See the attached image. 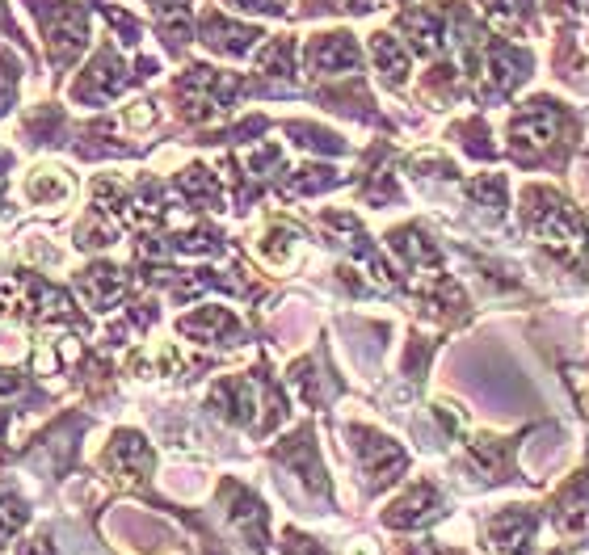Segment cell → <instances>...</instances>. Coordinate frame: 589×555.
Masks as SVG:
<instances>
[{
  "label": "cell",
  "instance_id": "8992f818",
  "mask_svg": "<svg viewBox=\"0 0 589 555\" xmlns=\"http://www.w3.org/2000/svg\"><path fill=\"white\" fill-rule=\"evenodd\" d=\"M30 194H34V198H43V202H47V198L59 202V198H68V181L59 177L55 169H43V173H34V177H30Z\"/></svg>",
  "mask_w": 589,
  "mask_h": 555
},
{
  "label": "cell",
  "instance_id": "7a4b0ae2",
  "mask_svg": "<svg viewBox=\"0 0 589 555\" xmlns=\"http://www.w3.org/2000/svg\"><path fill=\"white\" fill-rule=\"evenodd\" d=\"M80 295H85L93 307H110L118 295H123V274L110 270V265H97L80 278Z\"/></svg>",
  "mask_w": 589,
  "mask_h": 555
},
{
  "label": "cell",
  "instance_id": "5b68a950",
  "mask_svg": "<svg viewBox=\"0 0 589 555\" xmlns=\"http://www.w3.org/2000/svg\"><path fill=\"white\" fill-rule=\"evenodd\" d=\"M556 530L564 539H585L589 534V501H573L556 513Z\"/></svg>",
  "mask_w": 589,
  "mask_h": 555
},
{
  "label": "cell",
  "instance_id": "52a82bcc",
  "mask_svg": "<svg viewBox=\"0 0 589 555\" xmlns=\"http://www.w3.org/2000/svg\"><path fill=\"white\" fill-rule=\"evenodd\" d=\"M26 522V509L17 501H0V539H9V534Z\"/></svg>",
  "mask_w": 589,
  "mask_h": 555
},
{
  "label": "cell",
  "instance_id": "3957f363",
  "mask_svg": "<svg viewBox=\"0 0 589 555\" xmlns=\"http://www.w3.org/2000/svg\"><path fill=\"white\" fill-rule=\"evenodd\" d=\"M148 463H152V455H148V446L139 442L135 434H123L114 442V450H110V467L118 471V476H127V480H135V476H144L148 471Z\"/></svg>",
  "mask_w": 589,
  "mask_h": 555
},
{
  "label": "cell",
  "instance_id": "6da1fadb",
  "mask_svg": "<svg viewBox=\"0 0 589 555\" xmlns=\"http://www.w3.org/2000/svg\"><path fill=\"white\" fill-rule=\"evenodd\" d=\"M434 509H438V492H434L430 484H421V488H413L404 501H396V505H392L388 526H417L421 518H430Z\"/></svg>",
  "mask_w": 589,
  "mask_h": 555
},
{
  "label": "cell",
  "instance_id": "9c48e42d",
  "mask_svg": "<svg viewBox=\"0 0 589 555\" xmlns=\"http://www.w3.org/2000/svg\"><path fill=\"white\" fill-rule=\"evenodd\" d=\"M17 396H22V379L0 375V404H5V400H17Z\"/></svg>",
  "mask_w": 589,
  "mask_h": 555
},
{
  "label": "cell",
  "instance_id": "ba28073f",
  "mask_svg": "<svg viewBox=\"0 0 589 555\" xmlns=\"http://www.w3.org/2000/svg\"><path fill=\"white\" fill-rule=\"evenodd\" d=\"M22 555H59V547L47 539V534H38V539H30V543L22 547Z\"/></svg>",
  "mask_w": 589,
  "mask_h": 555
},
{
  "label": "cell",
  "instance_id": "277c9868",
  "mask_svg": "<svg viewBox=\"0 0 589 555\" xmlns=\"http://www.w3.org/2000/svg\"><path fill=\"white\" fill-rule=\"evenodd\" d=\"M531 530H535L531 518H522V513H501V518L493 522V543L505 555H518L526 543H531Z\"/></svg>",
  "mask_w": 589,
  "mask_h": 555
},
{
  "label": "cell",
  "instance_id": "30bf717a",
  "mask_svg": "<svg viewBox=\"0 0 589 555\" xmlns=\"http://www.w3.org/2000/svg\"><path fill=\"white\" fill-rule=\"evenodd\" d=\"M552 555H556V551H552Z\"/></svg>",
  "mask_w": 589,
  "mask_h": 555
}]
</instances>
